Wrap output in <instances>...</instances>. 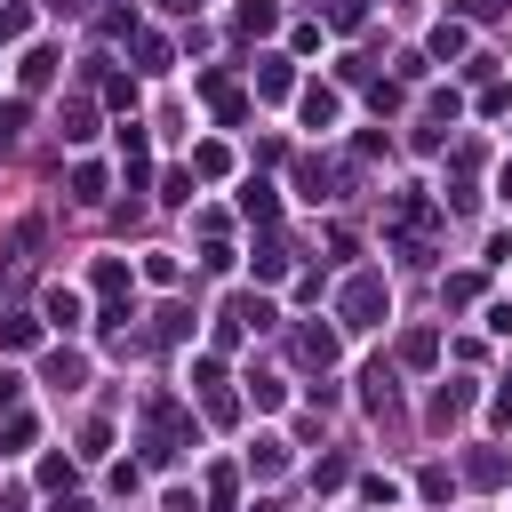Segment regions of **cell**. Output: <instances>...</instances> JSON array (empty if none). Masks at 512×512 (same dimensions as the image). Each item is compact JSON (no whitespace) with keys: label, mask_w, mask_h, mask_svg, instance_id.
Returning <instances> with one entry per match:
<instances>
[{"label":"cell","mask_w":512,"mask_h":512,"mask_svg":"<svg viewBox=\"0 0 512 512\" xmlns=\"http://www.w3.org/2000/svg\"><path fill=\"white\" fill-rule=\"evenodd\" d=\"M384 312H392L384 272H352V280L336 288V328H384Z\"/></svg>","instance_id":"1"},{"label":"cell","mask_w":512,"mask_h":512,"mask_svg":"<svg viewBox=\"0 0 512 512\" xmlns=\"http://www.w3.org/2000/svg\"><path fill=\"white\" fill-rule=\"evenodd\" d=\"M184 440H192V424L176 416V400H152V408H144V464H168Z\"/></svg>","instance_id":"2"},{"label":"cell","mask_w":512,"mask_h":512,"mask_svg":"<svg viewBox=\"0 0 512 512\" xmlns=\"http://www.w3.org/2000/svg\"><path fill=\"white\" fill-rule=\"evenodd\" d=\"M200 96L216 104V120H224V128H240V120H248V96H240L224 72H200Z\"/></svg>","instance_id":"3"},{"label":"cell","mask_w":512,"mask_h":512,"mask_svg":"<svg viewBox=\"0 0 512 512\" xmlns=\"http://www.w3.org/2000/svg\"><path fill=\"white\" fill-rule=\"evenodd\" d=\"M120 168H128V192H144V176H152V144H144L136 120H120Z\"/></svg>","instance_id":"4"},{"label":"cell","mask_w":512,"mask_h":512,"mask_svg":"<svg viewBox=\"0 0 512 512\" xmlns=\"http://www.w3.org/2000/svg\"><path fill=\"white\" fill-rule=\"evenodd\" d=\"M296 360L328 376V368H336V328H320V320H304V328H296Z\"/></svg>","instance_id":"5"},{"label":"cell","mask_w":512,"mask_h":512,"mask_svg":"<svg viewBox=\"0 0 512 512\" xmlns=\"http://www.w3.org/2000/svg\"><path fill=\"white\" fill-rule=\"evenodd\" d=\"M344 184H352L344 160H304V192H312V200H344Z\"/></svg>","instance_id":"6"},{"label":"cell","mask_w":512,"mask_h":512,"mask_svg":"<svg viewBox=\"0 0 512 512\" xmlns=\"http://www.w3.org/2000/svg\"><path fill=\"white\" fill-rule=\"evenodd\" d=\"M424 48H432V64H464V56H472V32L448 16V24H432V40H424Z\"/></svg>","instance_id":"7"},{"label":"cell","mask_w":512,"mask_h":512,"mask_svg":"<svg viewBox=\"0 0 512 512\" xmlns=\"http://www.w3.org/2000/svg\"><path fill=\"white\" fill-rule=\"evenodd\" d=\"M56 128H64V144H88V136H96V104H88V96H64Z\"/></svg>","instance_id":"8"},{"label":"cell","mask_w":512,"mask_h":512,"mask_svg":"<svg viewBox=\"0 0 512 512\" xmlns=\"http://www.w3.org/2000/svg\"><path fill=\"white\" fill-rule=\"evenodd\" d=\"M296 88V64L288 56H256V96H288Z\"/></svg>","instance_id":"9"},{"label":"cell","mask_w":512,"mask_h":512,"mask_svg":"<svg viewBox=\"0 0 512 512\" xmlns=\"http://www.w3.org/2000/svg\"><path fill=\"white\" fill-rule=\"evenodd\" d=\"M296 104H304V128H336V112H344V96H336V88H304Z\"/></svg>","instance_id":"10"},{"label":"cell","mask_w":512,"mask_h":512,"mask_svg":"<svg viewBox=\"0 0 512 512\" xmlns=\"http://www.w3.org/2000/svg\"><path fill=\"white\" fill-rule=\"evenodd\" d=\"M240 216H248V224H272V216H280V192H272L264 176H248V192H240Z\"/></svg>","instance_id":"11"},{"label":"cell","mask_w":512,"mask_h":512,"mask_svg":"<svg viewBox=\"0 0 512 512\" xmlns=\"http://www.w3.org/2000/svg\"><path fill=\"white\" fill-rule=\"evenodd\" d=\"M288 264H296V248H288L280 232H264V240H256V280H280Z\"/></svg>","instance_id":"12"},{"label":"cell","mask_w":512,"mask_h":512,"mask_svg":"<svg viewBox=\"0 0 512 512\" xmlns=\"http://www.w3.org/2000/svg\"><path fill=\"white\" fill-rule=\"evenodd\" d=\"M40 328H80V296L72 288H48L40 296Z\"/></svg>","instance_id":"13"},{"label":"cell","mask_w":512,"mask_h":512,"mask_svg":"<svg viewBox=\"0 0 512 512\" xmlns=\"http://www.w3.org/2000/svg\"><path fill=\"white\" fill-rule=\"evenodd\" d=\"M192 336V304H160L152 312V344H184Z\"/></svg>","instance_id":"14"},{"label":"cell","mask_w":512,"mask_h":512,"mask_svg":"<svg viewBox=\"0 0 512 512\" xmlns=\"http://www.w3.org/2000/svg\"><path fill=\"white\" fill-rule=\"evenodd\" d=\"M248 472H256V480H280V472H288V440H272V432H264V440L248 448Z\"/></svg>","instance_id":"15"},{"label":"cell","mask_w":512,"mask_h":512,"mask_svg":"<svg viewBox=\"0 0 512 512\" xmlns=\"http://www.w3.org/2000/svg\"><path fill=\"white\" fill-rule=\"evenodd\" d=\"M504 472H512V464H504L496 448H472V456H464V480H472V488H504Z\"/></svg>","instance_id":"16"},{"label":"cell","mask_w":512,"mask_h":512,"mask_svg":"<svg viewBox=\"0 0 512 512\" xmlns=\"http://www.w3.org/2000/svg\"><path fill=\"white\" fill-rule=\"evenodd\" d=\"M360 384H368V392H360V400H368V408H376V416H392V408H400V384H392V368H368V376H360Z\"/></svg>","instance_id":"17"},{"label":"cell","mask_w":512,"mask_h":512,"mask_svg":"<svg viewBox=\"0 0 512 512\" xmlns=\"http://www.w3.org/2000/svg\"><path fill=\"white\" fill-rule=\"evenodd\" d=\"M464 408H472V384H464V376H456V384H440V392H432V424H456V416H464Z\"/></svg>","instance_id":"18"},{"label":"cell","mask_w":512,"mask_h":512,"mask_svg":"<svg viewBox=\"0 0 512 512\" xmlns=\"http://www.w3.org/2000/svg\"><path fill=\"white\" fill-rule=\"evenodd\" d=\"M24 344H40V320L32 312H0V352H24Z\"/></svg>","instance_id":"19"},{"label":"cell","mask_w":512,"mask_h":512,"mask_svg":"<svg viewBox=\"0 0 512 512\" xmlns=\"http://www.w3.org/2000/svg\"><path fill=\"white\" fill-rule=\"evenodd\" d=\"M224 312H232V320H240V328H256V336H264V328H272V320H280V312H272V304H264V296H232V304H224Z\"/></svg>","instance_id":"20"},{"label":"cell","mask_w":512,"mask_h":512,"mask_svg":"<svg viewBox=\"0 0 512 512\" xmlns=\"http://www.w3.org/2000/svg\"><path fill=\"white\" fill-rule=\"evenodd\" d=\"M400 360H408V368H432V360H440V336H432V328H408V336H400Z\"/></svg>","instance_id":"21"},{"label":"cell","mask_w":512,"mask_h":512,"mask_svg":"<svg viewBox=\"0 0 512 512\" xmlns=\"http://www.w3.org/2000/svg\"><path fill=\"white\" fill-rule=\"evenodd\" d=\"M232 24H240V32H272V24H280V0H240Z\"/></svg>","instance_id":"22"},{"label":"cell","mask_w":512,"mask_h":512,"mask_svg":"<svg viewBox=\"0 0 512 512\" xmlns=\"http://www.w3.org/2000/svg\"><path fill=\"white\" fill-rule=\"evenodd\" d=\"M16 72H24V88H48V80H56V48H24Z\"/></svg>","instance_id":"23"},{"label":"cell","mask_w":512,"mask_h":512,"mask_svg":"<svg viewBox=\"0 0 512 512\" xmlns=\"http://www.w3.org/2000/svg\"><path fill=\"white\" fill-rule=\"evenodd\" d=\"M72 200H80V208H96V200H104V168H96V160H80V168H72Z\"/></svg>","instance_id":"24"},{"label":"cell","mask_w":512,"mask_h":512,"mask_svg":"<svg viewBox=\"0 0 512 512\" xmlns=\"http://www.w3.org/2000/svg\"><path fill=\"white\" fill-rule=\"evenodd\" d=\"M136 72H168V40L160 32H136Z\"/></svg>","instance_id":"25"},{"label":"cell","mask_w":512,"mask_h":512,"mask_svg":"<svg viewBox=\"0 0 512 512\" xmlns=\"http://www.w3.org/2000/svg\"><path fill=\"white\" fill-rule=\"evenodd\" d=\"M320 16H328V24H336V32H360V24H368V0H328V8H320Z\"/></svg>","instance_id":"26"},{"label":"cell","mask_w":512,"mask_h":512,"mask_svg":"<svg viewBox=\"0 0 512 512\" xmlns=\"http://www.w3.org/2000/svg\"><path fill=\"white\" fill-rule=\"evenodd\" d=\"M32 440H40V424H32V416H8V424H0V448H8V456H16V448H32Z\"/></svg>","instance_id":"27"},{"label":"cell","mask_w":512,"mask_h":512,"mask_svg":"<svg viewBox=\"0 0 512 512\" xmlns=\"http://www.w3.org/2000/svg\"><path fill=\"white\" fill-rule=\"evenodd\" d=\"M32 32V8L24 0H0V40H24Z\"/></svg>","instance_id":"28"},{"label":"cell","mask_w":512,"mask_h":512,"mask_svg":"<svg viewBox=\"0 0 512 512\" xmlns=\"http://www.w3.org/2000/svg\"><path fill=\"white\" fill-rule=\"evenodd\" d=\"M96 80H104V104H120V112L136 104V80H128V72H96Z\"/></svg>","instance_id":"29"},{"label":"cell","mask_w":512,"mask_h":512,"mask_svg":"<svg viewBox=\"0 0 512 512\" xmlns=\"http://www.w3.org/2000/svg\"><path fill=\"white\" fill-rule=\"evenodd\" d=\"M224 168H232L224 144H200V152H192V176H224Z\"/></svg>","instance_id":"30"},{"label":"cell","mask_w":512,"mask_h":512,"mask_svg":"<svg viewBox=\"0 0 512 512\" xmlns=\"http://www.w3.org/2000/svg\"><path fill=\"white\" fill-rule=\"evenodd\" d=\"M96 288L120 296V288H128V264H120V256H96Z\"/></svg>","instance_id":"31"},{"label":"cell","mask_w":512,"mask_h":512,"mask_svg":"<svg viewBox=\"0 0 512 512\" xmlns=\"http://www.w3.org/2000/svg\"><path fill=\"white\" fill-rule=\"evenodd\" d=\"M40 488L64 496V488H72V456H40Z\"/></svg>","instance_id":"32"},{"label":"cell","mask_w":512,"mask_h":512,"mask_svg":"<svg viewBox=\"0 0 512 512\" xmlns=\"http://www.w3.org/2000/svg\"><path fill=\"white\" fill-rule=\"evenodd\" d=\"M160 200H176V208H184V200H192V168H168V176H160Z\"/></svg>","instance_id":"33"},{"label":"cell","mask_w":512,"mask_h":512,"mask_svg":"<svg viewBox=\"0 0 512 512\" xmlns=\"http://www.w3.org/2000/svg\"><path fill=\"white\" fill-rule=\"evenodd\" d=\"M48 376H56L64 392H72V384H80V352H56V360H48Z\"/></svg>","instance_id":"34"},{"label":"cell","mask_w":512,"mask_h":512,"mask_svg":"<svg viewBox=\"0 0 512 512\" xmlns=\"http://www.w3.org/2000/svg\"><path fill=\"white\" fill-rule=\"evenodd\" d=\"M248 392H256V408H280V392H288V384H280V376H248Z\"/></svg>","instance_id":"35"},{"label":"cell","mask_w":512,"mask_h":512,"mask_svg":"<svg viewBox=\"0 0 512 512\" xmlns=\"http://www.w3.org/2000/svg\"><path fill=\"white\" fill-rule=\"evenodd\" d=\"M232 488H240V480H232V472H224V464H216V472H208V504H216V512H224V504H232Z\"/></svg>","instance_id":"36"},{"label":"cell","mask_w":512,"mask_h":512,"mask_svg":"<svg viewBox=\"0 0 512 512\" xmlns=\"http://www.w3.org/2000/svg\"><path fill=\"white\" fill-rule=\"evenodd\" d=\"M24 112H32V104H24V96H8V104H0V136H16V128H24Z\"/></svg>","instance_id":"37"},{"label":"cell","mask_w":512,"mask_h":512,"mask_svg":"<svg viewBox=\"0 0 512 512\" xmlns=\"http://www.w3.org/2000/svg\"><path fill=\"white\" fill-rule=\"evenodd\" d=\"M16 392H24V376H8V368H0V408H16Z\"/></svg>","instance_id":"38"},{"label":"cell","mask_w":512,"mask_h":512,"mask_svg":"<svg viewBox=\"0 0 512 512\" xmlns=\"http://www.w3.org/2000/svg\"><path fill=\"white\" fill-rule=\"evenodd\" d=\"M496 8H504V0H464V16H496Z\"/></svg>","instance_id":"39"},{"label":"cell","mask_w":512,"mask_h":512,"mask_svg":"<svg viewBox=\"0 0 512 512\" xmlns=\"http://www.w3.org/2000/svg\"><path fill=\"white\" fill-rule=\"evenodd\" d=\"M56 512H96V504L88 496H56Z\"/></svg>","instance_id":"40"},{"label":"cell","mask_w":512,"mask_h":512,"mask_svg":"<svg viewBox=\"0 0 512 512\" xmlns=\"http://www.w3.org/2000/svg\"><path fill=\"white\" fill-rule=\"evenodd\" d=\"M496 192H504V200H512V160H504V168H496Z\"/></svg>","instance_id":"41"},{"label":"cell","mask_w":512,"mask_h":512,"mask_svg":"<svg viewBox=\"0 0 512 512\" xmlns=\"http://www.w3.org/2000/svg\"><path fill=\"white\" fill-rule=\"evenodd\" d=\"M160 8H168V16H192V8H200V0H160Z\"/></svg>","instance_id":"42"},{"label":"cell","mask_w":512,"mask_h":512,"mask_svg":"<svg viewBox=\"0 0 512 512\" xmlns=\"http://www.w3.org/2000/svg\"><path fill=\"white\" fill-rule=\"evenodd\" d=\"M48 8H56V16H72V8H88V0H48Z\"/></svg>","instance_id":"43"},{"label":"cell","mask_w":512,"mask_h":512,"mask_svg":"<svg viewBox=\"0 0 512 512\" xmlns=\"http://www.w3.org/2000/svg\"><path fill=\"white\" fill-rule=\"evenodd\" d=\"M256 512H272V504H256Z\"/></svg>","instance_id":"44"}]
</instances>
